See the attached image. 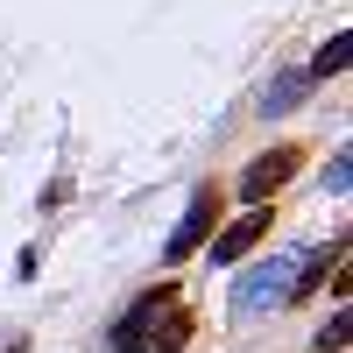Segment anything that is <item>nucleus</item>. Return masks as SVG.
Returning <instances> with one entry per match:
<instances>
[{
  "label": "nucleus",
  "mask_w": 353,
  "mask_h": 353,
  "mask_svg": "<svg viewBox=\"0 0 353 353\" xmlns=\"http://www.w3.org/2000/svg\"><path fill=\"white\" fill-rule=\"evenodd\" d=\"M297 163H304V149H297V141H283V149H269V156H254V163L241 170V198H248V205H261L269 191H283L290 176H297Z\"/></svg>",
  "instance_id": "39448f33"
},
{
  "label": "nucleus",
  "mask_w": 353,
  "mask_h": 353,
  "mask_svg": "<svg viewBox=\"0 0 353 353\" xmlns=\"http://www.w3.org/2000/svg\"><path fill=\"white\" fill-rule=\"evenodd\" d=\"M269 219H276L269 205H248L241 219H226V226L212 233V269H241V261H248L261 241H269Z\"/></svg>",
  "instance_id": "20e7f679"
},
{
  "label": "nucleus",
  "mask_w": 353,
  "mask_h": 353,
  "mask_svg": "<svg viewBox=\"0 0 353 353\" xmlns=\"http://www.w3.org/2000/svg\"><path fill=\"white\" fill-rule=\"evenodd\" d=\"M219 205H226L219 184H198V191H191V205H184V219H176V233L163 241V261H170V269H176V261H191V254L219 233Z\"/></svg>",
  "instance_id": "7ed1b4c3"
},
{
  "label": "nucleus",
  "mask_w": 353,
  "mask_h": 353,
  "mask_svg": "<svg viewBox=\"0 0 353 353\" xmlns=\"http://www.w3.org/2000/svg\"><path fill=\"white\" fill-rule=\"evenodd\" d=\"M346 50H353V43H346V28H332V36H325V50H318L311 64H304V78H311V85H318V78H339V71H346Z\"/></svg>",
  "instance_id": "0eeeda50"
},
{
  "label": "nucleus",
  "mask_w": 353,
  "mask_h": 353,
  "mask_svg": "<svg viewBox=\"0 0 353 353\" xmlns=\"http://www.w3.org/2000/svg\"><path fill=\"white\" fill-rule=\"evenodd\" d=\"M311 346H318V353H339V346H346V304L325 318V332H311Z\"/></svg>",
  "instance_id": "6e6552de"
},
{
  "label": "nucleus",
  "mask_w": 353,
  "mask_h": 353,
  "mask_svg": "<svg viewBox=\"0 0 353 353\" xmlns=\"http://www.w3.org/2000/svg\"><path fill=\"white\" fill-rule=\"evenodd\" d=\"M290 276H297V254H269V261H248L241 276H233V318H269L290 304Z\"/></svg>",
  "instance_id": "f03ea898"
},
{
  "label": "nucleus",
  "mask_w": 353,
  "mask_h": 353,
  "mask_svg": "<svg viewBox=\"0 0 353 353\" xmlns=\"http://www.w3.org/2000/svg\"><path fill=\"white\" fill-rule=\"evenodd\" d=\"M304 99H311V78H304V71H276L269 85H261L254 113H261V121H276V113H297Z\"/></svg>",
  "instance_id": "423d86ee"
},
{
  "label": "nucleus",
  "mask_w": 353,
  "mask_h": 353,
  "mask_svg": "<svg viewBox=\"0 0 353 353\" xmlns=\"http://www.w3.org/2000/svg\"><path fill=\"white\" fill-rule=\"evenodd\" d=\"M346 184H353V170H346V149H339V156L325 163V191H332V198H346Z\"/></svg>",
  "instance_id": "1a4fd4ad"
},
{
  "label": "nucleus",
  "mask_w": 353,
  "mask_h": 353,
  "mask_svg": "<svg viewBox=\"0 0 353 353\" xmlns=\"http://www.w3.org/2000/svg\"><path fill=\"white\" fill-rule=\"evenodd\" d=\"M191 332H198V318H191V304H184V290L163 276L156 290H141V297L113 318V339H106V346H113V353H184Z\"/></svg>",
  "instance_id": "f257e3e1"
}]
</instances>
